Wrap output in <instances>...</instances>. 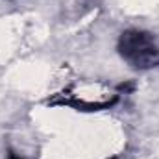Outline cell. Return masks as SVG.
Wrapping results in <instances>:
<instances>
[{
  "mask_svg": "<svg viewBox=\"0 0 159 159\" xmlns=\"http://www.w3.org/2000/svg\"><path fill=\"white\" fill-rule=\"evenodd\" d=\"M119 56L137 70H146L159 65V48L150 32L129 28L122 32L117 41Z\"/></svg>",
  "mask_w": 159,
  "mask_h": 159,
  "instance_id": "1",
  "label": "cell"
},
{
  "mask_svg": "<svg viewBox=\"0 0 159 159\" xmlns=\"http://www.w3.org/2000/svg\"><path fill=\"white\" fill-rule=\"evenodd\" d=\"M6 159H24V157H20V156H19L17 152H13V150H9V152H7V157H6Z\"/></svg>",
  "mask_w": 159,
  "mask_h": 159,
  "instance_id": "2",
  "label": "cell"
}]
</instances>
